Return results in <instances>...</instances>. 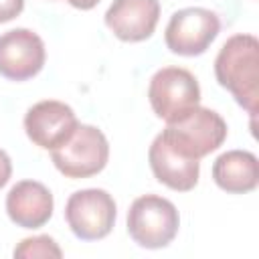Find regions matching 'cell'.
<instances>
[{
	"mask_svg": "<svg viewBox=\"0 0 259 259\" xmlns=\"http://www.w3.org/2000/svg\"><path fill=\"white\" fill-rule=\"evenodd\" d=\"M214 75L221 87L233 93L251 117L259 99V40L253 34H233L214 59Z\"/></svg>",
	"mask_w": 259,
	"mask_h": 259,
	"instance_id": "cell-1",
	"label": "cell"
},
{
	"mask_svg": "<svg viewBox=\"0 0 259 259\" xmlns=\"http://www.w3.org/2000/svg\"><path fill=\"white\" fill-rule=\"evenodd\" d=\"M160 134L178 154L200 160L223 146L227 123L217 111L198 105L180 121L168 123Z\"/></svg>",
	"mask_w": 259,
	"mask_h": 259,
	"instance_id": "cell-2",
	"label": "cell"
},
{
	"mask_svg": "<svg viewBox=\"0 0 259 259\" xmlns=\"http://www.w3.org/2000/svg\"><path fill=\"white\" fill-rule=\"evenodd\" d=\"M180 227L176 206L158 194L136 198L127 210V233L146 249H162L172 243Z\"/></svg>",
	"mask_w": 259,
	"mask_h": 259,
	"instance_id": "cell-3",
	"label": "cell"
},
{
	"mask_svg": "<svg viewBox=\"0 0 259 259\" xmlns=\"http://www.w3.org/2000/svg\"><path fill=\"white\" fill-rule=\"evenodd\" d=\"M148 99L160 119L174 123L198 107L200 87L190 71L182 67H162L150 79Z\"/></svg>",
	"mask_w": 259,
	"mask_h": 259,
	"instance_id": "cell-4",
	"label": "cell"
},
{
	"mask_svg": "<svg viewBox=\"0 0 259 259\" xmlns=\"http://www.w3.org/2000/svg\"><path fill=\"white\" fill-rule=\"evenodd\" d=\"M53 164L67 178H89L99 174L109 158V144L101 130L89 123H77L71 138L51 150Z\"/></svg>",
	"mask_w": 259,
	"mask_h": 259,
	"instance_id": "cell-5",
	"label": "cell"
},
{
	"mask_svg": "<svg viewBox=\"0 0 259 259\" xmlns=\"http://www.w3.org/2000/svg\"><path fill=\"white\" fill-rule=\"evenodd\" d=\"M115 200L107 190L85 188L69 196L65 219L69 229L81 241H97L109 235L115 223Z\"/></svg>",
	"mask_w": 259,
	"mask_h": 259,
	"instance_id": "cell-6",
	"label": "cell"
},
{
	"mask_svg": "<svg viewBox=\"0 0 259 259\" xmlns=\"http://www.w3.org/2000/svg\"><path fill=\"white\" fill-rule=\"evenodd\" d=\"M221 30L219 16L200 6H190L174 12L168 20L164 40L166 47L182 57L202 55Z\"/></svg>",
	"mask_w": 259,
	"mask_h": 259,
	"instance_id": "cell-7",
	"label": "cell"
},
{
	"mask_svg": "<svg viewBox=\"0 0 259 259\" xmlns=\"http://www.w3.org/2000/svg\"><path fill=\"white\" fill-rule=\"evenodd\" d=\"M77 123L73 107L55 99L34 103L24 115V132L28 140L42 150H55L65 144Z\"/></svg>",
	"mask_w": 259,
	"mask_h": 259,
	"instance_id": "cell-8",
	"label": "cell"
},
{
	"mask_svg": "<svg viewBox=\"0 0 259 259\" xmlns=\"http://www.w3.org/2000/svg\"><path fill=\"white\" fill-rule=\"evenodd\" d=\"M45 65L42 38L28 28H12L0 34V75L10 81H26Z\"/></svg>",
	"mask_w": 259,
	"mask_h": 259,
	"instance_id": "cell-9",
	"label": "cell"
},
{
	"mask_svg": "<svg viewBox=\"0 0 259 259\" xmlns=\"http://www.w3.org/2000/svg\"><path fill=\"white\" fill-rule=\"evenodd\" d=\"M158 18V0H113L105 12L107 28L125 42H140L150 38Z\"/></svg>",
	"mask_w": 259,
	"mask_h": 259,
	"instance_id": "cell-10",
	"label": "cell"
},
{
	"mask_svg": "<svg viewBox=\"0 0 259 259\" xmlns=\"http://www.w3.org/2000/svg\"><path fill=\"white\" fill-rule=\"evenodd\" d=\"M148 162L158 178V182L166 184L172 190L188 192L196 186L198 174H200V162L194 158H186L178 154L164 138L158 134L150 146Z\"/></svg>",
	"mask_w": 259,
	"mask_h": 259,
	"instance_id": "cell-11",
	"label": "cell"
},
{
	"mask_svg": "<svg viewBox=\"0 0 259 259\" xmlns=\"http://www.w3.org/2000/svg\"><path fill=\"white\" fill-rule=\"evenodd\" d=\"M53 194L36 180H20L6 194V212L22 229H38L53 217Z\"/></svg>",
	"mask_w": 259,
	"mask_h": 259,
	"instance_id": "cell-12",
	"label": "cell"
},
{
	"mask_svg": "<svg viewBox=\"0 0 259 259\" xmlns=\"http://www.w3.org/2000/svg\"><path fill=\"white\" fill-rule=\"evenodd\" d=\"M212 180L219 188L231 194H245L257 188L259 162L247 150H229L212 164Z\"/></svg>",
	"mask_w": 259,
	"mask_h": 259,
	"instance_id": "cell-13",
	"label": "cell"
},
{
	"mask_svg": "<svg viewBox=\"0 0 259 259\" xmlns=\"http://www.w3.org/2000/svg\"><path fill=\"white\" fill-rule=\"evenodd\" d=\"M63 255V251L59 249V245L55 243L53 237L49 235H36V237H28L22 239L16 249H14V257H22V259H36V257H55L59 259Z\"/></svg>",
	"mask_w": 259,
	"mask_h": 259,
	"instance_id": "cell-14",
	"label": "cell"
},
{
	"mask_svg": "<svg viewBox=\"0 0 259 259\" xmlns=\"http://www.w3.org/2000/svg\"><path fill=\"white\" fill-rule=\"evenodd\" d=\"M24 8V0H0V24L16 18Z\"/></svg>",
	"mask_w": 259,
	"mask_h": 259,
	"instance_id": "cell-15",
	"label": "cell"
},
{
	"mask_svg": "<svg viewBox=\"0 0 259 259\" xmlns=\"http://www.w3.org/2000/svg\"><path fill=\"white\" fill-rule=\"evenodd\" d=\"M10 174H12V162H10L8 154L4 150H0V188L10 180Z\"/></svg>",
	"mask_w": 259,
	"mask_h": 259,
	"instance_id": "cell-16",
	"label": "cell"
},
{
	"mask_svg": "<svg viewBox=\"0 0 259 259\" xmlns=\"http://www.w3.org/2000/svg\"><path fill=\"white\" fill-rule=\"evenodd\" d=\"M71 6H75V8H79V10H89V8H93L99 0H67Z\"/></svg>",
	"mask_w": 259,
	"mask_h": 259,
	"instance_id": "cell-17",
	"label": "cell"
}]
</instances>
